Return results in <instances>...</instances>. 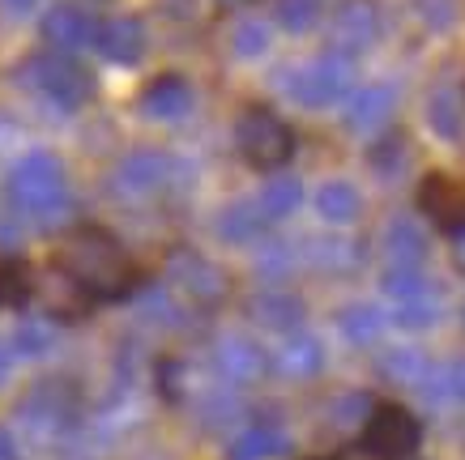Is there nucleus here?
I'll use <instances>...</instances> for the list:
<instances>
[{"label": "nucleus", "instance_id": "3", "mask_svg": "<svg viewBox=\"0 0 465 460\" xmlns=\"http://www.w3.org/2000/svg\"><path fill=\"white\" fill-rule=\"evenodd\" d=\"M419 444H423V426H419V418L410 414L406 405H371L367 409V426H363V447L371 452V456L381 460H406L419 452Z\"/></svg>", "mask_w": 465, "mask_h": 460}, {"label": "nucleus", "instance_id": "19", "mask_svg": "<svg viewBox=\"0 0 465 460\" xmlns=\"http://www.w3.org/2000/svg\"><path fill=\"white\" fill-rule=\"evenodd\" d=\"M286 26H295V30H303V26H312L316 22V0H286Z\"/></svg>", "mask_w": 465, "mask_h": 460}, {"label": "nucleus", "instance_id": "6", "mask_svg": "<svg viewBox=\"0 0 465 460\" xmlns=\"http://www.w3.org/2000/svg\"><path fill=\"white\" fill-rule=\"evenodd\" d=\"M286 447V435L273 431V426H252V431H243L235 444H231V460H265L273 452H282Z\"/></svg>", "mask_w": 465, "mask_h": 460}, {"label": "nucleus", "instance_id": "15", "mask_svg": "<svg viewBox=\"0 0 465 460\" xmlns=\"http://www.w3.org/2000/svg\"><path fill=\"white\" fill-rule=\"evenodd\" d=\"M436 320V303L431 299H410V303H401V311H397V324H406V328H427V324Z\"/></svg>", "mask_w": 465, "mask_h": 460}, {"label": "nucleus", "instance_id": "2", "mask_svg": "<svg viewBox=\"0 0 465 460\" xmlns=\"http://www.w3.org/2000/svg\"><path fill=\"white\" fill-rule=\"evenodd\" d=\"M235 150L248 167L256 171H278L291 162L295 153V128L282 115H273L269 107H248L235 124Z\"/></svg>", "mask_w": 465, "mask_h": 460}, {"label": "nucleus", "instance_id": "1", "mask_svg": "<svg viewBox=\"0 0 465 460\" xmlns=\"http://www.w3.org/2000/svg\"><path fill=\"white\" fill-rule=\"evenodd\" d=\"M52 269L82 303H112L133 290V260H128L124 243L103 226L69 230L52 251Z\"/></svg>", "mask_w": 465, "mask_h": 460}, {"label": "nucleus", "instance_id": "12", "mask_svg": "<svg viewBox=\"0 0 465 460\" xmlns=\"http://www.w3.org/2000/svg\"><path fill=\"white\" fill-rule=\"evenodd\" d=\"M389 256L397 260V269L419 265V256H423V239L414 235L410 226H393V230H389Z\"/></svg>", "mask_w": 465, "mask_h": 460}, {"label": "nucleus", "instance_id": "22", "mask_svg": "<svg viewBox=\"0 0 465 460\" xmlns=\"http://www.w3.org/2000/svg\"><path fill=\"white\" fill-rule=\"evenodd\" d=\"M452 260H457V269L465 273V235H457L452 239Z\"/></svg>", "mask_w": 465, "mask_h": 460}, {"label": "nucleus", "instance_id": "17", "mask_svg": "<svg viewBox=\"0 0 465 460\" xmlns=\"http://www.w3.org/2000/svg\"><path fill=\"white\" fill-rule=\"evenodd\" d=\"M381 107H389V94H384V90H371V94H363L359 103H354V124H371V120L381 115Z\"/></svg>", "mask_w": 465, "mask_h": 460}, {"label": "nucleus", "instance_id": "13", "mask_svg": "<svg viewBox=\"0 0 465 460\" xmlns=\"http://www.w3.org/2000/svg\"><path fill=\"white\" fill-rule=\"evenodd\" d=\"M223 367L235 379H248V376H256V371H261V354H256L248 341H235V346L223 349Z\"/></svg>", "mask_w": 465, "mask_h": 460}, {"label": "nucleus", "instance_id": "20", "mask_svg": "<svg viewBox=\"0 0 465 460\" xmlns=\"http://www.w3.org/2000/svg\"><path fill=\"white\" fill-rule=\"evenodd\" d=\"M299 201V188L295 183H278L273 192H269V213H291Z\"/></svg>", "mask_w": 465, "mask_h": 460}, {"label": "nucleus", "instance_id": "21", "mask_svg": "<svg viewBox=\"0 0 465 460\" xmlns=\"http://www.w3.org/2000/svg\"><path fill=\"white\" fill-rule=\"evenodd\" d=\"M444 388H449V396L465 401V358H461V363H452L449 371H444Z\"/></svg>", "mask_w": 465, "mask_h": 460}, {"label": "nucleus", "instance_id": "4", "mask_svg": "<svg viewBox=\"0 0 465 460\" xmlns=\"http://www.w3.org/2000/svg\"><path fill=\"white\" fill-rule=\"evenodd\" d=\"M419 210L440 226L449 230L452 239L465 235V188L444 171H431L423 183H419Z\"/></svg>", "mask_w": 465, "mask_h": 460}, {"label": "nucleus", "instance_id": "16", "mask_svg": "<svg viewBox=\"0 0 465 460\" xmlns=\"http://www.w3.org/2000/svg\"><path fill=\"white\" fill-rule=\"evenodd\" d=\"M261 311H269L265 324H295L299 320V303L295 299H265Z\"/></svg>", "mask_w": 465, "mask_h": 460}, {"label": "nucleus", "instance_id": "5", "mask_svg": "<svg viewBox=\"0 0 465 460\" xmlns=\"http://www.w3.org/2000/svg\"><path fill=\"white\" fill-rule=\"evenodd\" d=\"M321 363H324V354H321V346H316L312 337H291V341L278 349V371H282V376H291V379L316 376V371H321Z\"/></svg>", "mask_w": 465, "mask_h": 460}, {"label": "nucleus", "instance_id": "23", "mask_svg": "<svg viewBox=\"0 0 465 460\" xmlns=\"http://www.w3.org/2000/svg\"><path fill=\"white\" fill-rule=\"evenodd\" d=\"M354 460H381V456H371V452H367V447H359V456Z\"/></svg>", "mask_w": 465, "mask_h": 460}, {"label": "nucleus", "instance_id": "11", "mask_svg": "<svg viewBox=\"0 0 465 460\" xmlns=\"http://www.w3.org/2000/svg\"><path fill=\"white\" fill-rule=\"evenodd\" d=\"M384 376L393 379V384H423L427 358L419 349H393V354L384 358Z\"/></svg>", "mask_w": 465, "mask_h": 460}, {"label": "nucleus", "instance_id": "9", "mask_svg": "<svg viewBox=\"0 0 465 460\" xmlns=\"http://www.w3.org/2000/svg\"><path fill=\"white\" fill-rule=\"evenodd\" d=\"M35 290L26 260H0V311L5 307H22Z\"/></svg>", "mask_w": 465, "mask_h": 460}, {"label": "nucleus", "instance_id": "14", "mask_svg": "<svg viewBox=\"0 0 465 460\" xmlns=\"http://www.w3.org/2000/svg\"><path fill=\"white\" fill-rule=\"evenodd\" d=\"M384 290L393 294V299H401V303H410V299H419L427 286H423V278H419L414 269H393V273L384 278Z\"/></svg>", "mask_w": 465, "mask_h": 460}, {"label": "nucleus", "instance_id": "7", "mask_svg": "<svg viewBox=\"0 0 465 460\" xmlns=\"http://www.w3.org/2000/svg\"><path fill=\"white\" fill-rule=\"evenodd\" d=\"M316 210H321L324 222H354L359 218V192L351 183H329L316 196Z\"/></svg>", "mask_w": 465, "mask_h": 460}, {"label": "nucleus", "instance_id": "8", "mask_svg": "<svg viewBox=\"0 0 465 460\" xmlns=\"http://www.w3.org/2000/svg\"><path fill=\"white\" fill-rule=\"evenodd\" d=\"M371 34H376V14L367 9L363 0H359V5H346L338 17V39L346 43V47H367Z\"/></svg>", "mask_w": 465, "mask_h": 460}, {"label": "nucleus", "instance_id": "18", "mask_svg": "<svg viewBox=\"0 0 465 460\" xmlns=\"http://www.w3.org/2000/svg\"><path fill=\"white\" fill-rule=\"evenodd\" d=\"M431 120H436V128L444 132V137H457V132H461L457 107H449V98H436V103H431Z\"/></svg>", "mask_w": 465, "mask_h": 460}, {"label": "nucleus", "instance_id": "10", "mask_svg": "<svg viewBox=\"0 0 465 460\" xmlns=\"http://www.w3.org/2000/svg\"><path fill=\"white\" fill-rule=\"evenodd\" d=\"M384 328V316L376 307H351L346 316H341V333L351 337L354 346H371Z\"/></svg>", "mask_w": 465, "mask_h": 460}]
</instances>
